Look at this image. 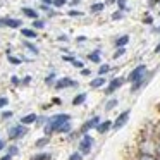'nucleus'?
<instances>
[{"instance_id":"1","label":"nucleus","mask_w":160,"mask_h":160,"mask_svg":"<svg viewBox=\"0 0 160 160\" xmlns=\"http://www.w3.org/2000/svg\"><path fill=\"white\" fill-rule=\"evenodd\" d=\"M69 119H71V115H67V114H59V115H55V117H53L52 121L48 122V126L45 128L47 134H52L53 131H60V128H62L64 124H67V122H69Z\"/></svg>"},{"instance_id":"2","label":"nucleus","mask_w":160,"mask_h":160,"mask_svg":"<svg viewBox=\"0 0 160 160\" xmlns=\"http://www.w3.org/2000/svg\"><path fill=\"white\" fill-rule=\"evenodd\" d=\"M91 146H93V138L84 132L83 138H81V143H79V152L83 153V155H88V153L91 152Z\"/></svg>"},{"instance_id":"3","label":"nucleus","mask_w":160,"mask_h":160,"mask_svg":"<svg viewBox=\"0 0 160 160\" xmlns=\"http://www.w3.org/2000/svg\"><path fill=\"white\" fill-rule=\"evenodd\" d=\"M145 72H146V67L141 64V66H138V67H136V69L128 76V81L134 83V81H138V79H141V78H145Z\"/></svg>"},{"instance_id":"4","label":"nucleus","mask_w":160,"mask_h":160,"mask_svg":"<svg viewBox=\"0 0 160 160\" xmlns=\"http://www.w3.org/2000/svg\"><path fill=\"white\" fill-rule=\"evenodd\" d=\"M26 132H28V131H26L24 124H19V126H14V128H11V131H9V136H11V139H19V138H22Z\"/></svg>"},{"instance_id":"5","label":"nucleus","mask_w":160,"mask_h":160,"mask_svg":"<svg viewBox=\"0 0 160 160\" xmlns=\"http://www.w3.org/2000/svg\"><path fill=\"white\" fill-rule=\"evenodd\" d=\"M128 119H129V110L122 112V114H121V115H119V117H117V121L114 122V129H115V131H117V129H121L122 126H124L126 122H128Z\"/></svg>"},{"instance_id":"6","label":"nucleus","mask_w":160,"mask_h":160,"mask_svg":"<svg viewBox=\"0 0 160 160\" xmlns=\"http://www.w3.org/2000/svg\"><path fill=\"white\" fill-rule=\"evenodd\" d=\"M122 83H124V81H122L121 78H117V79H112V81H110V84H108V88H107V91H105V93H107V95H112V93H114V91L117 90L119 86H121Z\"/></svg>"},{"instance_id":"7","label":"nucleus","mask_w":160,"mask_h":160,"mask_svg":"<svg viewBox=\"0 0 160 160\" xmlns=\"http://www.w3.org/2000/svg\"><path fill=\"white\" fill-rule=\"evenodd\" d=\"M98 124H100V117H91L90 121H88L86 124L83 126V132H88L91 128H97Z\"/></svg>"},{"instance_id":"8","label":"nucleus","mask_w":160,"mask_h":160,"mask_svg":"<svg viewBox=\"0 0 160 160\" xmlns=\"http://www.w3.org/2000/svg\"><path fill=\"white\" fill-rule=\"evenodd\" d=\"M2 21V26H9V28H19L21 26V21L19 19H0Z\"/></svg>"},{"instance_id":"9","label":"nucleus","mask_w":160,"mask_h":160,"mask_svg":"<svg viewBox=\"0 0 160 160\" xmlns=\"http://www.w3.org/2000/svg\"><path fill=\"white\" fill-rule=\"evenodd\" d=\"M66 86H76V81H72V79H67V78H64V79H60L59 83L55 84V88H57V90H62V88H66Z\"/></svg>"},{"instance_id":"10","label":"nucleus","mask_w":160,"mask_h":160,"mask_svg":"<svg viewBox=\"0 0 160 160\" xmlns=\"http://www.w3.org/2000/svg\"><path fill=\"white\" fill-rule=\"evenodd\" d=\"M110 128H112V122L110 121H105V122H102V124L97 126V131L98 132H107Z\"/></svg>"},{"instance_id":"11","label":"nucleus","mask_w":160,"mask_h":160,"mask_svg":"<svg viewBox=\"0 0 160 160\" xmlns=\"http://www.w3.org/2000/svg\"><path fill=\"white\" fill-rule=\"evenodd\" d=\"M33 122H36V115L35 114H28V115H24V117L21 119V124H33Z\"/></svg>"},{"instance_id":"12","label":"nucleus","mask_w":160,"mask_h":160,"mask_svg":"<svg viewBox=\"0 0 160 160\" xmlns=\"http://www.w3.org/2000/svg\"><path fill=\"white\" fill-rule=\"evenodd\" d=\"M105 84V78H97V79H93L90 83V86L91 88H100V86H103Z\"/></svg>"},{"instance_id":"13","label":"nucleus","mask_w":160,"mask_h":160,"mask_svg":"<svg viewBox=\"0 0 160 160\" xmlns=\"http://www.w3.org/2000/svg\"><path fill=\"white\" fill-rule=\"evenodd\" d=\"M22 14L28 16V18H31V19H36V18H38L36 11H33V9H29V7H24V9H22Z\"/></svg>"},{"instance_id":"14","label":"nucleus","mask_w":160,"mask_h":160,"mask_svg":"<svg viewBox=\"0 0 160 160\" xmlns=\"http://www.w3.org/2000/svg\"><path fill=\"white\" fill-rule=\"evenodd\" d=\"M128 42H129V36H128V35H126V36H121V38L115 40V47H124Z\"/></svg>"},{"instance_id":"15","label":"nucleus","mask_w":160,"mask_h":160,"mask_svg":"<svg viewBox=\"0 0 160 160\" xmlns=\"http://www.w3.org/2000/svg\"><path fill=\"white\" fill-rule=\"evenodd\" d=\"M22 36H26V38H36V31H33V29H22Z\"/></svg>"},{"instance_id":"16","label":"nucleus","mask_w":160,"mask_h":160,"mask_svg":"<svg viewBox=\"0 0 160 160\" xmlns=\"http://www.w3.org/2000/svg\"><path fill=\"white\" fill-rule=\"evenodd\" d=\"M84 100H86V93H81V95H78V97L72 100V105H79V103H83Z\"/></svg>"},{"instance_id":"17","label":"nucleus","mask_w":160,"mask_h":160,"mask_svg":"<svg viewBox=\"0 0 160 160\" xmlns=\"http://www.w3.org/2000/svg\"><path fill=\"white\" fill-rule=\"evenodd\" d=\"M88 59L91 60V62H100V50H97V52L90 53V57Z\"/></svg>"},{"instance_id":"18","label":"nucleus","mask_w":160,"mask_h":160,"mask_svg":"<svg viewBox=\"0 0 160 160\" xmlns=\"http://www.w3.org/2000/svg\"><path fill=\"white\" fill-rule=\"evenodd\" d=\"M103 7H105V4H93L91 5V12H100V11H103Z\"/></svg>"},{"instance_id":"19","label":"nucleus","mask_w":160,"mask_h":160,"mask_svg":"<svg viewBox=\"0 0 160 160\" xmlns=\"http://www.w3.org/2000/svg\"><path fill=\"white\" fill-rule=\"evenodd\" d=\"M50 157H52V155H50V153H42V155H36V157H35V158H33V160H48Z\"/></svg>"},{"instance_id":"20","label":"nucleus","mask_w":160,"mask_h":160,"mask_svg":"<svg viewBox=\"0 0 160 160\" xmlns=\"http://www.w3.org/2000/svg\"><path fill=\"white\" fill-rule=\"evenodd\" d=\"M83 158V153L81 152H76V153H72V155L69 157V160H81Z\"/></svg>"},{"instance_id":"21","label":"nucleus","mask_w":160,"mask_h":160,"mask_svg":"<svg viewBox=\"0 0 160 160\" xmlns=\"http://www.w3.org/2000/svg\"><path fill=\"white\" fill-rule=\"evenodd\" d=\"M9 62H11V64H14V66H19V64H21V59H18V57H12V55H9Z\"/></svg>"},{"instance_id":"22","label":"nucleus","mask_w":160,"mask_h":160,"mask_svg":"<svg viewBox=\"0 0 160 160\" xmlns=\"http://www.w3.org/2000/svg\"><path fill=\"white\" fill-rule=\"evenodd\" d=\"M115 105H117V100H110L107 105H105V110H112V108H114Z\"/></svg>"},{"instance_id":"23","label":"nucleus","mask_w":160,"mask_h":160,"mask_svg":"<svg viewBox=\"0 0 160 160\" xmlns=\"http://www.w3.org/2000/svg\"><path fill=\"white\" fill-rule=\"evenodd\" d=\"M24 45H26V48H28V50H31L33 53H38V48H36V47L33 45V43H28V42H26Z\"/></svg>"},{"instance_id":"24","label":"nucleus","mask_w":160,"mask_h":160,"mask_svg":"<svg viewBox=\"0 0 160 160\" xmlns=\"http://www.w3.org/2000/svg\"><path fill=\"white\" fill-rule=\"evenodd\" d=\"M139 160H155V157L150 155V153H143V155L139 157Z\"/></svg>"},{"instance_id":"25","label":"nucleus","mask_w":160,"mask_h":160,"mask_svg":"<svg viewBox=\"0 0 160 160\" xmlns=\"http://www.w3.org/2000/svg\"><path fill=\"white\" fill-rule=\"evenodd\" d=\"M124 52H126V50H124V47H119V50H117V52L114 53V59H119V57H121V55H122V53H124Z\"/></svg>"},{"instance_id":"26","label":"nucleus","mask_w":160,"mask_h":160,"mask_svg":"<svg viewBox=\"0 0 160 160\" xmlns=\"http://www.w3.org/2000/svg\"><path fill=\"white\" fill-rule=\"evenodd\" d=\"M69 131H71V126H69V122H67V124H64L62 128H60L59 132H69Z\"/></svg>"},{"instance_id":"27","label":"nucleus","mask_w":160,"mask_h":160,"mask_svg":"<svg viewBox=\"0 0 160 160\" xmlns=\"http://www.w3.org/2000/svg\"><path fill=\"white\" fill-rule=\"evenodd\" d=\"M72 66L78 67V69H83V62H81V60H76V59H74V60H72Z\"/></svg>"},{"instance_id":"28","label":"nucleus","mask_w":160,"mask_h":160,"mask_svg":"<svg viewBox=\"0 0 160 160\" xmlns=\"http://www.w3.org/2000/svg\"><path fill=\"white\" fill-rule=\"evenodd\" d=\"M52 4H53V5H55V7H62V5H64V4H66V0H53Z\"/></svg>"},{"instance_id":"29","label":"nucleus","mask_w":160,"mask_h":160,"mask_svg":"<svg viewBox=\"0 0 160 160\" xmlns=\"http://www.w3.org/2000/svg\"><path fill=\"white\" fill-rule=\"evenodd\" d=\"M47 143H48V138L38 139V141H36V146H43V145H47Z\"/></svg>"},{"instance_id":"30","label":"nucleus","mask_w":160,"mask_h":160,"mask_svg":"<svg viewBox=\"0 0 160 160\" xmlns=\"http://www.w3.org/2000/svg\"><path fill=\"white\" fill-rule=\"evenodd\" d=\"M108 71H110V66H102L98 72H100V74H105V72H108Z\"/></svg>"},{"instance_id":"31","label":"nucleus","mask_w":160,"mask_h":160,"mask_svg":"<svg viewBox=\"0 0 160 160\" xmlns=\"http://www.w3.org/2000/svg\"><path fill=\"white\" fill-rule=\"evenodd\" d=\"M7 103H9V100H7V98H5V97H0V108H2V107H5Z\"/></svg>"},{"instance_id":"32","label":"nucleus","mask_w":160,"mask_h":160,"mask_svg":"<svg viewBox=\"0 0 160 160\" xmlns=\"http://www.w3.org/2000/svg\"><path fill=\"white\" fill-rule=\"evenodd\" d=\"M53 81H55V74H50V76L47 78V84H52Z\"/></svg>"},{"instance_id":"33","label":"nucleus","mask_w":160,"mask_h":160,"mask_svg":"<svg viewBox=\"0 0 160 160\" xmlns=\"http://www.w3.org/2000/svg\"><path fill=\"white\" fill-rule=\"evenodd\" d=\"M117 4H119V7H121V11L126 9V0H117Z\"/></svg>"},{"instance_id":"34","label":"nucleus","mask_w":160,"mask_h":160,"mask_svg":"<svg viewBox=\"0 0 160 160\" xmlns=\"http://www.w3.org/2000/svg\"><path fill=\"white\" fill-rule=\"evenodd\" d=\"M43 26H45L43 21H35V28H43Z\"/></svg>"},{"instance_id":"35","label":"nucleus","mask_w":160,"mask_h":160,"mask_svg":"<svg viewBox=\"0 0 160 160\" xmlns=\"http://www.w3.org/2000/svg\"><path fill=\"white\" fill-rule=\"evenodd\" d=\"M122 18V12H115L114 16H112V19H115V21H117V19H121Z\"/></svg>"},{"instance_id":"36","label":"nucleus","mask_w":160,"mask_h":160,"mask_svg":"<svg viewBox=\"0 0 160 160\" xmlns=\"http://www.w3.org/2000/svg\"><path fill=\"white\" fill-rule=\"evenodd\" d=\"M9 153H11V155H18V148H14V146H12V148L9 150Z\"/></svg>"},{"instance_id":"37","label":"nucleus","mask_w":160,"mask_h":160,"mask_svg":"<svg viewBox=\"0 0 160 160\" xmlns=\"http://www.w3.org/2000/svg\"><path fill=\"white\" fill-rule=\"evenodd\" d=\"M64 60H66V62H72V60H74V57H69V55H64Z\"/></svg>"},{"instance_id":"38","label":"nucleus","mask_w":160,"mask_h":160,"mask_svg":"<svg viewBox=\"0 0 160 160\" xmlns=\"http://www.w3.org/2000/svg\"><path fill=\"white\" fill-rule=\"evenodd\" d=\"M29 81H31V78H29V76H26V78H24V79H22V83H24V84H28V83H29Z\"/></svg>"},{"instance_id":"39","label":"nucleus","mask_w":160,"mask_h":160,"mask_svg":"<svg viewBox=\"0 0 160 160\" xmlns=\"http://www.w3.org/2000/svg\"><path fill=\"white\" fill-rule=\"evenodd\" d=\"M69 14H71V16H81V12H78V11H71Z\"/></svg>"},{"instance_id":"40","label":"nucleus","mask_w":160,"mask_h":160,"mask_svg":"<svg viewBox=\"0 0 160 160\" xmlns=\"http://www.w3.org/2000/svg\"><path fill=\"white\" fill-rule=\"evenodd\" d=\"M12 115V112H4V119H7V117H11Z\"/></svg>"},{"instance_id":"41","label":"nucleus","mask_w":160,"mask_h":160,"mask_svg":"<svg viewBox=\"0 0 160 160\" xmlns=\"http://www.w3.org/2000/svg\"><path fill=\"white\" fill-rule=\"evenodd\" d=\"M12 158V155L9 153V155H5V157H2V160H11Z\"/></svg>"},{"instance_id":"42","label":"nucleus","mask_w":160,"mask_h":160,"mask_svg":"<svg viewBox=\"0 0 160 160\" xmlns=\"http://www.w3.org/2000/svg\"><path fill=\"white\" fill-rule=\"evenodd\" d=\"M12 83H14V84H19V79H18L16 76H12Z\"/></svg>"},{"instance_id":"43","label":"nucleus","mask_w":160,"mask_h":160,"mask_svg":"<svg viewBox=\"0 0 160 160\" xmlns=\"http://www.w3.org/2000/svg\"><path fill=\"white\" fill-rule=\"evenodd\" d=\"M42 2H43V4H45V5H48V4H52L53 0H42Z\"/></svg>"},{"instance_id":"44","label":"nucleus","mask_w":160,"mask_h":160,"mask_svg":"<svg viewBox=\"0 0 160 160\" xmlns=\"http://www.w3.org/2000/svg\"><path fill=\"white\" fill-rule=\"evenodd\" d=\"M155 52H157V53H158V52H160V43H158V45H157V47H155Z\"/></svg>"},{"instance_id":"45","label":"nucleus","mask_w":160,"mask_h":160,"mask_svg":"<svg viewBox=\"0 0 160 160\" xmlns=\"http://www.w3.org/2000/svg\"><path fill=\"white\" fill-rule=\"evenodd\" d=\"M115 0H105V4H114Z\"/></svg>"},{"instance_id":"46","label":"nucleus","mask_w":160,"mask_h":160,"mask_svg":"<svg viewBox=\"0 0 160 160\" xmlns=\"http://www.w3.org/2000/svg\"><path fill=\"white\" fill-rule=\"evenodd\" d=\"M4 148V141H2V139H0V150Z\"/></svg>"},{"instance_id":"47","label":"nucleus","mask_w":160,"mask_h":160,"mask_svg":"<svg viewBox=\"0 0 160 160\" xmlns=\"http://www.w3.org/2000/svg\"><path fill=\"white\" fill-rule=\"evenodd\" d=\"M153 31H155V33H160V26H158V28H155Z\"/></svg>"},{"instance_id":"48","label":"nucleus","mask_w":160,"mask_h":160,"mask_svg":"<svg viewBox=\"0 0 160 160\" xmlns=\"http://www.w3.org/2000/svg\"><path fill=\"white\" fill-rule=\"evenodd\" d=\"M157 152H158V155H160V143H158V146H157Z\"/></svg>"},{"instance_id":"49","label":"nucleus","mask_w":160,"mask_h":160,"mask_svg":"<svg viewBox=\"0 0 160 160\" xmlns=\"http://www.w3.org/2000/svg\"><path fill=\"white\" fill-rule=\"evenodd\" d=\"M0 26H2V21H0Z\"/></svg>"}]
</instances>
